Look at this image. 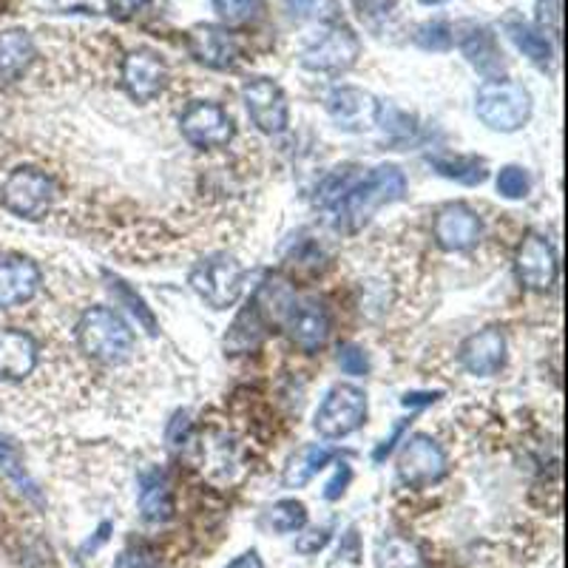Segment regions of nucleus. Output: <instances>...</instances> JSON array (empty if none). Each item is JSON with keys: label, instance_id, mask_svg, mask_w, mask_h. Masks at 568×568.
<instances>
[{"label": "nucleus", "instance_id": "nucleus-28", "mask_svg": "<svg viewBox=\"0 0 568 568\" xmlns=\"http://www.w3.org/2000/svg\"><path fill=\"white\" fill-rule=\"evenodd\" d=\"M108 281H111V293H117V299H120V302L129 304L131 316H137V322L143 324L145 333H148V336H157V318H154L152 310L145 307L143 299H140V295L134 293V290H131L123 279H117V276H108Z\"/></svg>", "mask_w": 568, "mask_h": 568}, {"label": "nucleus", "instance_id": "nucleus-12", "mask_svg": "<svg viewBox=\"0 0 568 568\" xmlns=\"http://www.w3.org/2000/svg\"><path fill=\"white\" fill-rule=\"evenodd\" d=\"M518 279L534 293H546L557 281V253L543 233H525L515 256Z\"/></svg>", "mask_w": 568, "mask_h": 568}, {"label": "nucleus", "instance_id": "nucleus-26", "mask_svg": "<svg viewBox=\"0 0 568 568\" xmlns=\"http://www.w3.org/2000/svg\"><path fill=\"white\" fill-rule=\"evenodd\" d=\"M267 523L274 529L276 534H293L302 532L307 525V506L295 497H288V500H279V504L270 506L267 511Z\"/></svg>", "mask_w": 568, "mask_h": 568}, {"label": "nucleus", "instance_id": "nucleus-40", "mask_svg": "<svg viewBox=\"0 0 568 568\" xmlns=\"http://www.w3.org/2000/svg\"><path fill=\"white\" fill-rule=\"evenodd\" d=\"M350 478H353L350 467L338 469L336 478H333V481L327 483V486H324V497H327V500H338V497H341L347 492V483H350Z\"/></svg>", "mask_w": 568, "mask_h": 568}, {"label": "nucleus", "instance_id": "nucleus-19", "mask_svg": "<svg viewBox=\"0 0 568 568\" xmlns=\"http://www.w3.org/2000/svg\"><path fill=\"white\" fill-rule=\"evenodd\" d=\"M461 359L463 370L472 375H495L497 370L504 367L506 361V336L497 327H486V330H478L467 338L461 345Z\"/></svg>", "mask_w": 568, "mask_h": 568}, {"label": "nucleus", "instance_id": "nucleus-24", "mask_svg": "<svg viewBox=\"0 0 568 568\" xmlns=\"http://www.w3.org/2000/svg\"><path fill=\"white\" fill-rule=\"evenodd\" d=\"M506 35L511 37V44L518 46L523 51L525 58L532 60L537 65H546L548 60L554 58L552 51V40L546 37V32L532 26L525 21H506Z\"/></svg>", "mask_w": 568, "mask_h": 568}, {"label": "nucleus", "instance_id": "nucleus-11", "mask_svg": "<svg viewBox=\"0 0 568 568\" xmlns=\"http://www.w3.org/2000/svg\"><path fill=\"white\" fill-rule=\"evenodd\" d=\"M182 137L196 148H225L233 140V120L216 102H191L180 120Z\"/></svg>", "mask_w": 568, "mask_h": 568}, {"label": "nucleus", "instance_id": "nucleus-27", "mask_svg": "<svg viewBox=\"0 0 568 568\" xmlns=\"http://www.w3.org/2000/svg\"><path fill=\"white\" fill-rule=\"evenodd\" d=\"M378 568H426L424 557L412 546L410 540L403 537H387L378 552Z\"/></svg>", "mask_w": 568, "mask_h": 568}, {"label": "nucleus", "instance_id": "nucleus-10", "mask_svg": "<svg viewBox=\"0 0 568 568\" xmlns=\"http://www.w3.org/2000/svg\"><path fill=\"white\" fill-rule=\"evenodd\" d=\"M324 108H327L333 123L347 134H364L382 120V102L375 100L370 92L355 86L333 88L324 100Z\"/></svg>", "mask_w": 568, "mask_h": 568}, {"label": "nucleus", "instance_id": "nucleus-6", "mask_svg": "<svg viewBox=\"0 0 568 568\" xmlns=\"http://www.w3.org/2000/svg\"><path fill=\"white\" fill-rule=\"evenodd\" d=\"M0 200L21 219H44L55 202V182L40 168H15L3 182Z\"/></svg>", "mask_w": 568, "mask_h": 568}, {"label": "nucleus", "instance_id": "nucleus-25", "mask_svg": "<svg viewBox=\"0 0 568 568\" xmlns=\"http://www.w3.org/2000/svg\"><path fill=\"white\" fill-rule=\"evenodd\" d=\"M430 162L440 177L463 182V185H481L486 180V162L478 157H432Z\"/></svg>", "mask_w": 568, "mask_h": 568}, {"label": "nucleus", "instance_id": "nucleus-41", "mask_svg": "<svg viewBox=\"0 0 568 568\" xmlns=\"http://www.w3.org/2000/svg\"><path fill=\"white\" fill-rule=\"evenodd\" d=\"M225 568H265V566H262L259 552H256V548H251V552L239 554L237 560H231Z\"/></svg>", "mask_w": 568, "mask_h": 568}, {"label": "nucleus", "instance_id": "nucleus-16", "mask_svg": "<svg viewBox=\"0 0 568 568\" xmlns=\"http://www.w3.org/2000/svg\"><path fill=\"white\" fill-rule=\"evenodd\" d=\"M120 77H123V88L129 92L131 100L148 102L166 88L168 69L152 49H137L123 60Z\"/></svg>", "mask_w": 568, "mask_h": 568}, {"label": "nucleus", "instance_id": "nucleus-7", "mask_svg": "<svg viewBox=\"0 0 568 568\" xmlns=\"http://www.w3.org/2000/svg\"><path fill=\"white\" fill-rule=\"evenodd\" d=\"M367 421V396L353 384H338L327 392L316 412V432L322 438H347Z\"/></svg>", "mask_w": 568, "mask_h": 568}, {"label": "nucleus", "instance_id": "nucleus-29", "mask_svg": "<svg viewBox=\"0 0 568 568\" xmlns=\"http://www.w3.org/2000/svg\"><path fill=\"white\" fill-rule=\"evenodd\" d=\"M288 9L302 21H338V3L336 0H288Z\"/></svg>", "mask_w": 568, "mask_h": 568}, {"label": "nucleus", "instance_id": "nucleus-39", "mask_svg": "<svg viewBox=\"0 0 568 568\" xmlns=\"http://www.w3.org/2000/svg\"><path fill=\"white\" fill-rule=\"evenodd\" d=\"M327 543H330V529H316V532H310V537L299 540L295 548H299L302 554H316V552H322Z\"/></svg>", "mask_w": 568, "mask_h": 568}, {"label": "nucleus", "instance_id": "nucleus-9", "mask_svg": "<svg viewBox=\"0 0 568 568\" xmlns=\"http://www.w3.org/2000/svg\"><path fill=\"white\" fill-rule=\"evenodd\" d=\"M242 100H245L247 114H251L253 125L262 131V134H285L290 123V106L288 97L276 86L274 80L267 77H251L245 80L242 86Z\"/></svg>", "mask_w": 568, "mask_h": 568}, {"label": "nucleus", "instance_id": "nucleus-36", "mask_svg": "<svg viewBox=\"0 0 568 568\" xmlns=\"http://www.w3.org/2000/svg\"><path fill=\"white\" fill-rule=\"evenodd\" d=\"M338 367L345 370L347 375H364L370 370V361L361 347L345 345L338 350Z\"/></svg>", "mask_w": 568, "mask_h": 568}, {"label": "nucleus", "instance_id": "nucleus-1", "mask_svg": "<svg viewBox=\"0 0 568 568\" xmlns=\"http://www.w3.org/2000/svg\"><path fill=\"white\" fill-rule=\"evenodd\" d=\"M403 194H407V177H403L401 168H373L367 177H359L355 185L333 205L338 214L336 225L338 228H345V231H359V228H364V225L373 219L375 210H382L384 205H392V202L403 200Z\"/></svg>", "mask_w": 568, "mask_h": 568}, {"label": "nucleus", "instance_id": "nucleus-31", "mask_svg": "<svg viewBox=\"0 0 568 568\" xmlns=\"http://www.w3.org/2000/svg\"><path fill=\"white\" fill-rule=\"evenodd\" d=\"M529 173L518 166H506L497 173V191L506 196V200H523L529 194Z\"/></svg>", "mask_w": 568, "mask_h": 568}, {"label": "nucleus", "instance_id": "nucleus-21", "mask_svg": "<svg viewBox=\"0 0 568 568\" xmlns=\"http://www.w3.org/2000/svg\"><path fill=\"white\" fill-rule=\"evenodd\" d=\"M140 515L148 523H168L173 518V490L159 469H148L140 475Z\"/></svg>", "mask_w": 568, "mask_h": 568}, {"label": "nucleus", "instance_id": "nucleus-2", "mask_svg": "<svg viewBox=\"0 0 568 568\" xmlns=\"http://www.w3.org/2000/svg\"><path fill=\"white\" fill-rule=\"evenodd\" d=\"M77 345L92 361L123 364L134 353V333L111 307H88L77 324Z\"/></svg>", "mask_w": 568, "mask_h": 568}, {"label": "nucleus", "instance_id": "nucleus-43", "mask_svg": "<svg viewBox=\"0 0 568 568\" xmlns=\"http://www.w3.org/2000/svg\"><path fill=\"white\" fill-rule=\"evenodd\" d=\"M421 3H446V0H421Z\"/></svg>", "mask_w": 568, "mask_h": 568}, {"label": "nucleus", "instance_id": "nucleus-23", "mask_svg": "<svg viewBox=\"0 0 568 568\" xmlns=\"http://www.w3.org/2000/svg\"><path fill=\"white\" fill-rule=\"evenodd\" d=\"M333 458H336V449H330V446H322V444L304 446L302 452L295 455L293 461H290L288 472H285V483H288L290 490H299V486L313 481V478H316L318 472L333 461Z\"/></svg>", "mask_w": 568, "mask_h": 568}, {"label": "nucleus", "instance_id": "nucleus-17", "mask_svg": "<svg viewBox=\"0 0 568 568\" xmlns=\"http://www.w3.org/2000/svg\"><path fill=\"white\" fill-rule=\"evenodd\" d=\"M452 40H458L463 58L475 65L486 80H500V74L506 72V60L500 46H497V37L481 23H461L455 29Z\"/></svg>", "mask_w": 568, "mask_h": 568}, {"label": "nucleus", "instance_id": "nucleus-15", "mask_svg": "<svg viewBox=\"0 0 568 568\" xmlns=\"http://www.w3.org/2000/svg\"><path fill=\"white\" fill-rule=\"evenodd\" d=\"M285 330L299 350L316 353L318 347H324V341L330 338V316L316 299H304V302L293 299V304L285 313Z\"/></svg>", "mask_w": 568, "mask_h": 568}, {"label": "nucleus", "instance_id": "nucleus-18", "mask_svg": "<svg viewBox=\"0 0 568 568\" xmlns=\"http://www.w3.org/2000/svg\"><path fill=\"white\" fill-rule=\"evenodd\" d=\"M40 290V270L17 253H0V310L21 307Z\"/></svg>", "mask_w": 568, "mask_h": 568}, {"label": "nucleus", "instance_id": "nucleus-35", "mask_svg": "<svg viewBox=\"0 0 568 568\" xmlns=\"http://www.w3.org/2000/svg\"><path fill=\"white\" fill-rule=\"evenodd\" d=\"M111 568H159V563L152 548L129 546L125 552H120V557H117Z\"/></svg>", "mask_w": 568, "mask_h": 568}, {"label": "nucleus", "instance_id": "nucleus-30", "mask_svg": "<svg viewBox=\"0 0 568 568\" xmlns=\"http://www.w3.org/2000/svg\"><path fill=\"white\" fill-rule=\"evenodd\" d=\"M216 15L228 23H247L262 12V0H214Z\"/></svg>", "mask_w": 568, "mask_h": 568}, {"label": "nucleus", "instance_id": "nucleus-8", "mask_svg": "<svg viewBox=\"0 0 568 568\" xmlns=\"http://www.w3.org/2000/svg\"><path fill=\"white\" fill-rule=\"evenodd\" d=\"M446 469H449L446 452L430 435H412L403 440V449L398 455V478L403 486L424 490V486L444 481Z\"/></svg>", "mask_w": 568, "mask_h": 568}, {"label": "nucleus", "instance_id": "nucleus-14", "mask_svg": "<svg viewBox=\"0 0 568 568\" xmlns=\"http://www.w3.org/2000/svg\"><path fill=\"white\" fill-rule=\"evenodd\" d=\"M432 233H435V242L444 251L463 253L472 251L481 242L483 225L475 210L461 205V202H455V205H446V208L438 210L435 225H432Z\"/></svg>", "mask_w": 568, "mask_h": 568}, {"label": "nucleus", "instance_id": "nucleus-5", "mask_svg": "<svg viewBox=\"0 0 568 568\" xmlns=\"http://www.w3.org/2000/svg\"><path fill=\"white\" fill-rule=\"evenodd\" d=\"M359 55L361 44L359 37L353 35V29H347L345 23L333 21L324 23L322 32L304 46L302 55H299V63H302L307 72L341 74L359 63Z\"/></svg>", "mask_w": 568, "mask_h": 568}, {"label": "nucleus", "instance_id": "nucleus-22", "mask_svg": "<svg viewBox=\"0 0 568 568\" xmlns=\"http://www.w3.org/2000/svg\"><path fill=\"white\" fill-rule=\"evenodd\" d=\"M35 40L29 32H0V83H15L35 63Z\"/></svg>", "mask_w": 568, "mask_h": 568}, {"label": "nucleus", "instance_id": "nucleus-33", "mask_svg": "<svg viewBox=\"0 0 568 568\" xmlns=\"http://www.w3.org/2000/svg\"><path fill=\"white\" fill-rule=\"evenodd\" d=\"M415 44L421 49H430V51H446L449 46L455 44L452 40V29L446 26V23L435 21V23H424L415 35Z\"/></svg>", "mask_w": 568, "mask_h": 568}, {"label": "nucleus", "instance_id": "nucleus-38", "mask_svg": "<svg viewBox=\"0 0 568 568\" xmlns=\"http://www.w3.org/2000/svg\"><path fill=\"white\" fill-rule=\"evenodd\" d=\"M106 3L111 9V15L120 17V21H129V17H134L148 7V0H106Z\"/></svg>", "mask_w": 568, "mask_h": 568}, {"label": "nucleus", "instance_id": "nucleus-42", "mask_svg": "<svg viewBox=\"0 0 568 568\" xmlns=\"http://www.w3.org/2000/svg\"><path fill=\"white\" fill-rule=\"evenodd\" d=\"M440 392H426V396H407L403 398V407H418V403H430V401H435V398H438Z\"/></svg>", "mask_w": 568, "mask_h": 568}, {"label": "nucleus", "instance_id": "nucleus-32", "mask_svg": "<svg viewBox=\"0 0 568 568\" xmlns=\"http://www.w3.org/2000/svg\"><path fill=\"white\" fill-rule=\"evenodd\" d=\"M0 469L7 472L12 481L21 486V492H26V495L32 497V500H40V495H37V486L32 483V478L26 475V469L21 467V461H17V455L9 449L7 444H0Z\"/></svg>", "mask_w": 568, "mask_h": 568}, {"label": "nucleus", "instance_id": "nucleus-4", "mask_svg": "<svg viewBox=\"0 0 568 568\" xmlns=\"http://www.w3.org/2000/svg\"><path fill=\"white\" fill-rule=\"evenodd\" d=\"M188 281L208 307L228 310L239 302V295L245 290V267L228 253H214L191 270Z\"/></svg>", "mask_w": 568, "mask_h": 568}, {"label": "nucleus", "instance_id": "nucleus-37", "mask_svg": "<svg viewBox=\"0 0 568 568\" xmlns=\"http://www.w3.org/2000/svg\"><path fill=\"white\" fill-rule=\"evenodd\" d=\"M336 563H350V568H359L361 543H359V532H355V529H347V534L341 537V546H338Z\"/></svg>", "mask_w": 568, "mask_h": 568}, {"label": "nucleus", "instance_id": "nucleus-34", "mask_svg": "<svg viewBox=\"0 0 568 568\" xmlns=\"http://www.w3.org/2000/svg\"><path fill=\"white\" fill-rule=\"evenodd\" d=\"M353 7L361 21L373 26V29L392 15V0H353Z\"/></svg>", "mask_w": 568, "mask_h": 568}, {"label": "nucleus", "instance_id": "nucleus-13", "mask_svg": "<svg viewBox=\"0 0 568 568\" xmlns=\"http://www.w3.org/2000/svg\"><path fill=\"white\" fill-rule=\"evenodd\" d=\"M185 44L196 63L216 69V72H228L239 60L237 37L228 29H222V26H214V23H200V26H194V29L188 32Z\"/></svg>", "mask_w": 568, "mask_h": 568}, {"label": "nucleus", "instance_id": "nucleus-20", "mask_svg": "<svg viewBox=\"0 0 568 568\" xmlns=\"http://www.w3.org/2000/svg\"><path fill=\"white\" fill-rule=\"evenodd\" d=\"M37 364V341L23 330H0V382H23Z\"/></svg>", "mask_w": 568, "mask_h": 568}, {"label": "nucleus", "instance_id": "nucleus-3", "mask_svg": "<svg viewBox=\"0 0 568 568\" xmlns=\"http://www.w3.org/2000/svg\"><path fill=\"white\" fill-rule=\"evenodd\" d=\"M475 111L481 117V123L500 134H511L520 131L529 117H532V97L520 83L511 80H486L478 88Z\"/></svg>", "mask_w": 568, "mask_h": 568}]
</instances>
